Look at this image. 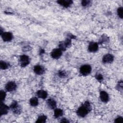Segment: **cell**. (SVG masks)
<instances>
[{"label":"cell","instance_id":"obj_9","mask_svg":"<svg viewBox=\"0 0 123 123\" xmlns=\"http://www.w3.org/2000/svg\"><path fill=\"white\" fill-rule=\"evenodd\" d=\"M114 60V57L112 54H106L102 57V62L104 63H111Z\"/></svg>","mask_w":123,"mask_h":123},{"label":"cell","instance_id":"obj_28","mask_svg":"<svg viewBox=\"0 0 123 123\" xmlns=\"http://www.w3.org/2000/svg\"><path fill=\"white\" fill-rule=\"evenodd\" d=\"M114 122L115 123H123V118L122 117H118L115 119Z\"/></svg>","mask_w":123,"mask_h":123},{"label":"cell","instance_id":"obj_6","mask_svg":"<svg viewBox=\"0 0 123 123\" xmlns=\"http://www.w3.org/2000/svg\"><path fill=\"white\" fill-rule=\"evenodd\" d=\"M62 52L59 48L54 49L51 52V56L54 59H58L62 55Z\"/></svg>","mask_w":123,"mask_h":123},{"label":"cell","instance_id":"obj_12","mask_svg":"<svg viewBox=\"0 0 123 123\" xmlns=\"http://www.w3.org/2000/svg\"><path fill=\"white\" fill-rule=\"evenodd\" d=\"M57 2L64 8H68L73 4V1L71 0H59Z\"/></svg>","mask_w":123,"mask_h":123},{"label":"cell","instance_id":"obj_29","mask_svg":"<svg viewBox=\"0 0 123 123\" xmlns=\"http://www.w3.org/2000/svg\"><path fill=\"white\" fill-rule=\"evenodd\" d=\"M61 123H69V121L68 120V119H67L65 118H62V119H61Z\"/></svg>","mask_w":123,"mask_h":123},{"label":"cell","instance_id":"obj_7","mask_svg":"<svg viewBox=\"0 0 123 123\" xmlns=\"http://www.w3.org/2000/svg\"><path fill=\"white\" fill-rule=\"evenodd\" d=\"M2 39L4 42H9L11 41L13 38L12 34L9 32H3L1 35Z\"/></svg>","mask_w":123,"mask_h":123},{"label":"cell","instance_id":"obj_15","mask_svg":"<svg viewBox=\"0 0 123 123\" xmlns=\"http://www.w3.org/2000/svg\"><path fill=\"white\" fill-rule=\"evenodd\" d=\"M37 96L39 98L42 99H45L48 96V93L47 92V91L44 90L40 89L37 92Z\"/></svg>","mask_w":123,"mask_h":123},{"label":"cell","instance_id":"obj_20","mask_svg":"<svg viewBox=\"0 0 123 123\" xmlns=\"http://www.w3.org/2000/svg\"><path fill=\"white\" fill-rule=\"evenodd\" d=\"M117 15L121 19H122L123 17V7H119L117 10Z\"/></svg>","mask_w":123,"mask_h":123},{"label":"cell","instance_id":"obj_18","mask_svg":"<svg viewBox=\"0 0 123 123\" xmlns=\"http://www.w3.org/2000/svg\"><path fill=\"white\" fill-rule=\"evenodd\" d=\"M47 117L45 115H41L38 116V118L37 119V121H36V123H44L46 122Z\"/></svg>","mask_w":123,"mask_h":123},{"label":"cell","instance_id":"obj_16","mask_svg":"<svg viewBox=\"0 0 123 123\" xmlns=\"http://www.w3.org/2000/svg\"><path fill=\"white\" fill-rule=\"evenodd\" d=\"M63 114V110L61 109L56 108L54 111V116L55 118H58L62 116Z\"/></svg>","mask_w":123,"mask_h":123},{"label":"cell","instance_id":"obj_3","mask_svg":"<svg viewBox=\"0 0 123 123\" xmlns=\"http://www.w3.org/2000/svg\"><path fill=\"white\" fill-rule=\"evenodd\" d=\"M19 62L20 66L22 67L27 66L30 63L29 57L26 55H21L19 58Z\"/></svg>","mask_w":123,"mask_h":123},{"label":"cell","instance_id":"obj_19","mask_svg":"<svg viewBox=\"0 0 123 123\" xmlns=\"http://www.w3.org/2000/svg\"><path fill=\"white\" fill-rule=\"evenodd\" d=\"M10 66V64L8 62H6L0 61V68L1 70H6Z\"/></svg>","mask_w":123,"mask_h":123},{"label":"cell","instance_id":"obj_10","mask_svg":"<svg viewBox=\"0 0 123 123\" xmlns=\"http://www.w3.org/2000/svg\"><path fill=\"white\" fill-rule=\"evenodd\" d=\"M34 72L37 75H42L45 73L44 68L40 65H36L33 67Z\"/></svg>","mask_w":123,"mask_h":123},{"label":"cell","instance_id":"obj_27","mask_svg":"<svg viewBox=\"0 0 123 123\" xmlns=\"http://www.w3.org/2000/svg\"><path fill=\"white\" fill-rule=\"evenodd\" d=\"M95 77L97 79V80H98L99 82H101L103 79V75L101 74H97L95 75Z\"/></svg>","mask_w":123,"mask_h":123},{"label":"cell","instance_id":"obj_8","mask_svg":"<svg viewBox=\"0 0 123 123\" xmlns=\"http://www.w3.org/2000/svg\"><path fill=\"white\" fill-rule=\"evenodd\" d=\"M98 49V45L95 42H90L88 46V50L90 52H96Z\"/></svg>","mask_w":123,"mask_h":123},{"label":"cell","instance_id":"obj_11","mask_svg":"<svg viewBox=\"0 0 123 123\" xmlns=\"http://www.w3.org/2000/svg\"><path fill=\"white\" fill-rule=\"evenodd\" d=\"M99 97L101 101L104 103H107L109 100V96L105 91H101L99 93Z\"/></svg>","mask_w":123,"mask_h":123},{"label":"cell","instance_id":"obj_2","mask_svg":"<svg viewBox=\"0 0 123 123\" xmlns=\"http://www.w3.org/2000/svg\"><path fill=\"white\" fill-rule=\"evenodd\" d=\"M92 71L91 66L89 64L82 65L79 69V73L83 76H86L90 74Z\"/></svg>","mask_w":123,"mask_h":123},{"label":"cell","instance_id":"obj_24","mask_svg":"<svg viewBox=\"0 0 123 123\" xmlns=\"http://www.w3.org/2000/svg\"><path fill=\"white\" fill-rule=\"evenodd\" d=\"M90 4V0H83L81 1V5L84 7H87Z\"/></svg>","mask_w":123,"mask_h":123},{"label":"cell","instance_id":"obj_17","mask_svg":"<svg viewBox=\"0 0 123 123\" xmlns=\"http://www.w3.org/2000/svg\"><path fill=\"white\" fill-rule=\"evenodd\" d=\"M38 100L36 97H33L29 100V104L31 106L36 107L38 105Z\"/></svg>","mask_w":123,"mask_h":123},{"label":"cell","instance_id":"obj_25","mask_svg":"<svg viewBox=\"0 0 123 123\" xmlns=\"http://www.w3.org/2000/svg\"><path fill=\"white\" fill-rule=\"evenodd\" d=\"M59 48L62 51H65L66 49V48L65 47V45H64V43L63 41L60 42L59 44Z\"/></svg>","mask_w":123,"mask_h":123},{"label":"cell","instance_id":"obj_14","mask_svg":"<svg viewBox=\"0 0 123 123\" xmlns=\"http://www.w3.org/2000/svg\"><path fill=\"white\" fill-rule=\"evenodd\" d=\"M47 104L49 108L51 109L54 110L56 108L57 103L56 101L52 98H49L47 99Z\"/></svg>","mask_w":123,"mask_h":123},{"label":"cell","instance_id":"obj_4","mask_svg":"<svg viewBox=\"0 0 123 123\" xmlns=\"http://www.w3.org/2000/svg\"><path fill=\"white\" fill-rule=\"evenodd\" d=\"M10 108H11L13 112L16 114H19L21 112V108L18 105V103L16 101H13L10 105Z\"/></svg>","mask_w":123,"mask_h":123},{"label":"cell","instance_id":"obj_13","mask_svg":"<svg viewBox=\"0 0 123 123\" xmlns=\"http://www.w3.org/2000/svg\"><path fill=\"white\" fill-rule=\"evenodd\" d=\"M10 107L7 105L4 104L3 102H1L0 106V116L6 115L8 113Z\"/></svg>","mask_w":123,"mask_h":123},{"label":"cell","instance_id":"obj_5","mask_svg":"<svg viewBox=\"0 0 123 123\" xmlns=\"http://www.w3.org/2000/svg\"><path fill=\"white\" fill-rule=\"evenodd\" d=\"M16 84L13 81H10L8 82L6 84L5 86L6 90L8 92H12L16 89Z\"/></svg>","mask_w":123,"mask_h":123},{"label":"cell","instance_id":"obj_21","mask_svg":"<svg viewBox=\"0 0 123 123\" xmlns=\"http://www.w3.org/2000/svg\"><path fill=\"white\" fill-rule=\"evenodd\" d=\"M64 45H65V47L67 48L68 47H69L71 45V39L68 37L66 38L64 41H63Z\"/></svg>","mask_w":123,"mask_h":123},{"label":"cell","instance_id":"obj_26","mask_svg":"<svg viewBox=\"0 0 123 123\" xmlns=\"http://www.w3.org/2000/svg\"><path fill=\"white\" fill-rule=\"evenodd\" d=\"M116 89H118L119 91H122L123 89V81L121 80L119 82L118 84L116 86Z\"/></svg>","mask_w":123,"mask_h":123},{"label":"cell","instance_id":"obj_22","mask_svg":"<svg viewBox=\"0 0 123 123\" xmlns=\"http://www.w3.org/2000/svg\"><path fill=\"white\" fill-rule=\"evenodd\" d=\"M58 76L61 78H64L67 76V74L64 71H59L58 73Z\"/></svg>","mask_w":123,"mask_h":123},{"label":"cell","instance_id":"obj_23","mask_svg":"<svg viewBox=\"0 0 123 123\" xmlns=\"http://www.w3.org/2000/svg\"><path fill=\"white\" fill-rule=\"evenodd\" d=\"M0 100L1 102H2L4 100L6 96V93L5 91L4 90H1L0 91Z\"/></svg>","mask_w":123,"mask_h":123},{"label":"cell","instance_id":"obj_1","mask_svg":"<svg viewBox=\"0 0 123 123\" xmlns=\"http://www.w3.org/2000/svg\"><path fill=\"white\" fill-rule=\"evenodd\" d=\"M91 106L88 101H86L82 104L76 111L77 115L81 118L86 117L91 111Z\"/></svg>","mask_w":123,"mask_h":123}]
</instances>
